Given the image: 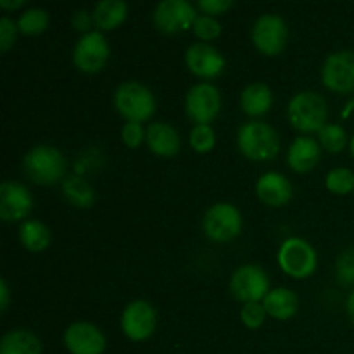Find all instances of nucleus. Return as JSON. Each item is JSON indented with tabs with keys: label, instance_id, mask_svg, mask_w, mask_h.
I'll return each mask as SVG.
<instances>
[{
	"label": "nucleus",
	"instance_id": "f257e3e1",
	"mask_svg": "<svg viewBox=\"0 0 354 354\" xmlns=\"http://www.w3.org/2000/svg\"><path fill=\"white\" fill-rule=\"evenodd\" d=\"M237 145L242 156L251 161H272L280 152V138L275 128L265 121H248L237 131Z\"/></svg>",
	"mask_w": 354,
	"mask_h": 354
},
{
	"label": "nucleus",
	"instance_id": "f03ea898",
	"mask_svg": "<svg viewBox=\"0 0 354 354\" xmlns=\"http://www.w3.org/2000/svg\"><path fill=\"white\" fill-rule=\"evenodd\" d=\"M114 106L127 123H144L156 113V97L144 83L130 82L121 83L114 92Z\"/></svg>",
	"mask_w": 354,
	"mask_h": 354
},
{
	"label": "nucleus",
	"instance_id": "7ed1b4c3",
	"mask_svg": "<svg viewBox=\"0 0 354 354\" xmlns=\"http://www.w3.org/2000/svg\"><path fill=\"white\" fill-rule=\"evenodd\" d=\"M23 169L31 182L54 185L66 178V158L52 145H37L24 156Z\"/></svg>",
	"mask_w": 354,
	"mask_h": 354
},
{
	"label": "nucleus",
	"instance_id": "20e7f679",
	"mask_svg": "<svg viewBox=\"0 0 354 354\" xmlns=\"http://www.w3.org/2000/svg\"><path fill=\"white\" fill-rule=\"evenodd\" d=\"M327 102L324 97L311 90L296 93L287 106V118L296 130L304 133L320 131L327 124Z\"/></svg>",
	"mask_w": 354,
	"mask_h": 354
},
{
	"label": "nucleus",
	"instance_id": "39448f33",
	"mask_svg": "<svg viewBox=\"0 0 354 354\" xmlns=\"http://www.w3.org/2000/svg\"><path fill=\"white\" fill-rule=\"evenodd\" d=\"M279 265L286 275L296 280L308 279L317 272L318 256L310 242L299 237H289L279 249Z\"/></svg>",
	"mask_w": 354,
	"mask_h": 354
},
{
	"label": "nucleus",
	"instance_id": "423d86ee",
	"mask_svg": "<svg viewBox=\"0 0 354 354\" xmlns=\"http://www.w3.org/2000/svg\"><path fill=\"white\" fill-rule=\"evenodd\" d=\"M203 230L214 242H230L241 235L242 214L234 204L216 203L204 213Z\"/></svg>",
	"mask_w": 354,
	"mask_h": 354
},
{
	"label": "nucleus",
	"instance_id": "0eeeda50",
	"mask_svg": "<svg viewBox=\"0 0 354 354\" xmlns=\"http://www.w3.org/2000/svg\"><path fill=\"white\" fill-rule=\"evenodd\" d=\"M270 279L256 265H242L230 279V294L241 303H261L270 292Z\"/></svg>",
	"mask_w": 354,
	"mask_h": 354
},
{
	"label": "nucleus",
	"instance_id": "6e6552de",
	"mask_svg": "<svg viewBox=\"0 0 354 354\" xmlns=\"http://www.w3.org/2000/svg\"><path fill=\"white\" fill-rule=\"evenodd\" d=\"M111 55L107 38L100 31H90L82 35L73 50V62L76 68L86 75H95L102 71Z\"/></svg>",
	"mask_w": 354,
	"mask_h": 354
},
{
	"label": "nucleus",
	"instance_id": "1a4fd4ad",
	"mask_svg": "<svg viewBox=\"0 0 354 354\" xmlns=\"http://www.w3.org/2000/svg\"><path fill=\"white\" fill-rule=\"evenodd\" d=\"M289 28L277 14H263L252 26V44L263 55L275 57L286 48Z\"/></svg>",
	"mask_w": 354,
	"mask_h": 354
},
{
	"label": "nucleus",
	"instance_id": "9d476101",
	"mask_svg": "<svg viewBox=\"0 0 354 354\" xmlns=\"http://www.w3.org/2000/svg\"><path fill=\"white\" fill-rule=\"evenodd\" d=\"M187 116L196 124H209L221 111V93L211 83H197L187 92Z\"/></svg>",
	"mask_w": 354,
	"mask_h": 354
},
{
	"label": "nucleus",
	"instance_id": "9b49d317",
	"mask_svg": "<svg viewBox=\"0 0 354 354\" xmlns=\"http://www.w3.org/2000/svg\"><path fill=\"white\" fill-rule=\"evenodd\" d=\"M196 17V9L187 0H162L156 6L154 14H152L154 26L165 35H175L190 30Z\"/></svg>",
	"mask_w": 354,
	"mask_h": 354
},
{
	"label": "nucleus",
	"instance_id": "f8f14e48",
	"mask_svg": "<svg viewBox=\"0 0 354 354\" xmlns=\"http://www.w3.org/2000/svg\"><path fill=\"white\" fill-rule=\"evenodd\" d=\"M158 315L151 303L144 299L131 301L121 315V330L130 341L142 342L156 330Z\"/></svg>",
	"mask_w": 354,
	"mask_h": 354
},
{
	"label": "nucleus",
	"instance_id": "ddd939ff",
	"mask_svg": "<svg viewBox=\"0 0 354 354\" xmlns=\"http://www.w3.org/2000/svg\"><path fill=\"white\" fill-rule=\"evenodd\" d=\"M322 83L328 90L348 93L354 90V52L339 50L328 55L322 66Z\"/></svg>",
	"mask_w": 354,
	"mask_h": 354
},
{
	"label": "nucleus",
	"instance_id": "4468645a",
	"mask_svg": "<svg viewBox=\"0 0 354 354\" xmlns=\"http://www.w3.org/2000/svg\"><path fill=\"white\" fill-rule=\"evenodd\" d=\"M31 207L33 197L26 187L10 180H6L0 185V218L3 221H26Z\"/></svg>",
	"mask_w": 354,
	"mask_h": 354
},
{
	"label": "nucleus",
	"instance_id": "2eb2a0df",
	"mask_svg": "<svg viewBox=\"0 0 354 354\" xmlns=\"http://www.w3.org/2000/svg\"><path fill=\"white\" fill-rule=\"evenodd\" d=\"M185 62L192 75L204 80L216 78L225 69V57L221 52L204 41H197L187 48Z\"/></svg>",
	"mask_w": 354,
	"mask_h": 354
},
{
	"label": "nucleus",
	"instance_id": "dca6fc26",
	"mask_svg": "<svg viewBox=\"0 0 354 354\" xmlns=\"http://www.w3.org/2000/svg\"><path fill=\"white\" fill-rule=\"evenodd\" d=\"M64 346L71 354H102L106 349V337L93 324L76 322L66 328Z\"/></svg>",
	"mask_w": 354,
	"mask_h": 354
},
{
	"label": "nucleus",
	"instance_id": "f3484780",
	"mask_svg": "<svg viewBox=\"0 0 354 354\" xmlns=\"http://www.w3.org/2000/svg\"><path fill=\"white\" fill-rule=\"evenodd\" d=\"M256 196L270 207L286 206L292 199V185L282 173L268 171L259 176L256 183Z\"/></svg>",
	"mask_w": 354,
	"mask_h": 354
},
{
	"label": "nucleus",
	"instance_id": "a211bd4d",
	"mask_svg": "<svg viewBox=\"0 0 354 354\" xmlns=\"http://www.w3.org/2000/svg\"><path fill=\"white\" fill-rule=\"evenodd\" d=\"M145 142L152 154L159 158H173L182 147V138L176 128L162 121H154L149 124L145 130Z\"/></svg>",
	"mask_w": 354,
	"mask_h": 354
},
{
	"label": "nucleus",
	"instance_id": "6ab92c4d",
	"mask_svg": "<svg viewBox=\"0 0 354 354\" xmlns=\"http://www.w3.org/2000/svg\"><path fill=\"white\" fill-rule=\"evenodd\" d=\"M322 145L311 137H297L287 151V165L296 173H308L320 162Z\"/></svg>",
	"mask_w": 354,
	"mask_h": 354
},
{
	"label": "nucleus",
	"instance_id": "aec40b11",
	"mask_svg": "<svg viewBox=\"0 0 354 354\" xmlns=\"http://www.w3.org/2000/svg\"><path fill=\"white\" fill-rule=\"evenodd\" d=\"M263 306H265L268 317L286 322L290 320L297 313L299 299H297L296 292H292L287 287H277V289H272L266 294V297L263 299Z\"/></svg>",
	"mask_w": 354,
	"mask_h": 354
},
{
	"label": "nucleus",
	"instance_id": "412c9836",
	"mask_svg": "<svg viewBox=\"0 0 354 354\" xmlns=\"http://www.w3.org/2000/svg\"><path fill=\"white\" fill-rule=\"evenodd\" d=\"M273 106V93L268 85L258 82L245 86L241 93V107L248 116H265Z\"/></svg>",
	"mask_w": 354,
	"mask_h": 354
},
{
	"label": "nucleus",
	"instance_id": "4be33fe9",
	"mask_svg": "<svg viewBox=\"0 0 354 354\" xmlns=\"http://www.w3.org/2000/svg\"><path fill=\"white\" fill-rule=\"evenodd\" d=\"M93 26L100 31L116 30L127 21L128 6L121 0H102L92 10Z\"/></svg>",
	"mask_w": 354,
	"mask_h": 354
},
{
	"label": "nucleus",
	"instance_id": "5701e85b",
	"mask_svg": "<svg viewBox=\"0 0 354 354\" xmlns=\"http://www.w3.org/2000/svg\"><path fill=\"white\" fill-rule=\"evenodd\" d=\"M41 341L30 330L16 328L7 332L0 341V354H41Z\"/></svg>",
	"mask_w": 354,
	"mask_h": 354
},
{
	"label": "nucleus",
	"instance_id": "b1692460",
	"mask_svg": "<svg viewBox=\"0 0 354 354\" xmlns=\"http://www.w3.org/2000/svg\"><path fill=\"white\" fill-rule=\"evenodd\" d=\"M62 196L69 204L80 209H88L97 201L95 190L80 175H69L62 180Z\"/></svg>",
	"mask_w": 354,
	"mask_h": 354
},
{
	"label": "nucleus",
	"instance_id": "393cba45",
	"mask_svg": "<svg viewBox=\"0 0 354 354\" xmlns=\"http://www.w3.org/2000/svg\"><path fill=\"white\" fill-rule=\"evenodd\" d=\"M19 241L30 252H44L50 245V230L38 220H26L19 227Z\"/></svg>",
	"mask_w": 354,
	"mask_h": 354
},
{
	"label": "nucleus",
	"instance_id": "a878e982",
	"mask_svg": "<svg viewBox=\"0 0 354 354\" xmlns=\"http://www.w3.org/2000/svg\"><path fill=\"white\" fill-rule=\"evenodd\" d=\"M349 142L351 140L348 137V131L337 123H327L318 131V144L322 145V149L330 152V154L342 152Z\"/></svg>",
	"mask_w": 354,
	"mask_h": 354
},
{
	"label": "nucleus",
	"instance_id": "bb28decb",
	"mask_svg": "<svg viewBox=\"0 0 354 354\" xmlns=\"http://www.w3.org/2000/svg\"><path fill=\"white\" fill-rule=\"evenodd\" d=\"M48 21L50 17H48L47 10L40 9V7H30L19 16L17 28H19V33L26 35V37H35L47 30Z\"/></svg>",
	"mask_w": 354,
	"mask_h": 354
},
{
	"label": "nucleus",
	"instance_id": "cd10ccee",
	"mask_svg": "<svg viewBox=\"0 0 354 354\" xmlns=\"http://www.w3.org/2000/svg\"><path fill=\"white\" fill-rule=\"evenodd\" d=\"M325 187L332 194L346 196L354 192V173L348 168H335L327 173L325 176Z\"/></svg>",
	"mask_w": 354,
	"mask_h": 354
},
{
	"label": "nucleus",
	"instance_id": "c85d7f7f",
	"mask_svg": "<svg viewBox=\"0 0 354 354\" xmlns=\"http://www.w3.org/2000/svg\"><path fill=\"white\" fill-rule=\"evenodd\" d=\"M189 144L197 154H207L216 145V133L211 128V124H196L190 130Z\"/></svg>",
	"mask_w": 354,
	"mask_h": 354
},
{
	"label": "nucleus",
	"instance_id": "c756f323",
	"mask_svg": "<svg viewBox=\"0 0 354 354\" xmlns=\"http://www.w3.org/2000/svg\"><path fill=\"white\" fill-rule=\"evenodd\" d=\"M194 35H196L199 40H203L204 44L211 40H216L218 37L223 31V26H221L220 21L216 17L206 16V14H197L196 21H194Z\"/></svg>",
	"mask_w": 354,
	"mask_h": 354
},
{
	"label": "nucleus",
	"instance_id": "7c9ffc66",
	"mask_svg": "<svg viewBox=\"0 0 354 354\" xmlns=\"http://www.w3.org/2000/svg\"><path fill=\"white\" fill-rule=\"evenodd\" d=\"M266 317H268V313H266L263 303H248L241 310L242 324L248 328H251V330H256V328L261 327L265 324Z\"/></svg>",
	"mask_w": 354,
	"mask_h": 354
},
{
	"label": "nucleus",
	"instance_id": "2f4dec72",
	"mask_svg": "<svg viewBox=\"0 0 354 354\" xmlns=\"http://www.w3.org/2000/svg\"><path fill=\"white\" fill-rule=\"evenodd\" d=\"M335 272L342 286H354V249H348L339 256Z\"/></svg>",
	"mask_w": 354,
	"mask_h": 354
},
{
	"label": "nucleus",
	"instance_id": "473e14b6",
	"mask_svg": "<svg viewBox=\"0 0 354 354\" xmlns=\"http://www.w3.org/2000/svg\"><path fill=\"white\" fill-rule=\"evenodd\" d=\"M121 140L127 147L137 149L145 142V130L140 123H127L121 128Z\"/></svg>",
	"mask_w": 354,
	"mask_h": 354
},
{
	"label": "nucleus",
	"instance_id": "72a5a7b5",
	"mask_svg": "<svg viewBox=\"0 0 354 354\" xmlns=\"http://www.w3.org/2000/svg\"><path fill=\"white\" fill-rule=\"evenodd\" d=\"M17 33H19L17 23H14L10 17L3 16L2 19H0V50H9V48L16 44Z\"/></svg>",
	"mask_w": 354,
	"mask_h": 354
},
{
	"label": "nucleus",
	"instance_id": "f704fd0d",
	"mask_svg": "<svg viewBox=\"0 0 354 354\" xmlns=\"http://www.w3.org/2000/svg\"><path fill=\"white\" fill-rule=\"evenodd\" d=\"M232 7H234L232 0H201V2H197V9L211 17L223 16Z\"/></svg>",
	"mask_w": 354,
	"mask_h": 354
},
{
	"label": "nucleus",
	"instance_id": "c9c22d12",
	"mask_svg": "<svg viewBox=\"0 0 354 354\" xmlns=\"http://www.w3.org/2000/svg\"><path fill=\"white\" fill-rule=\"evenodd\" d=\"M71 24L76 31H82L83 35L90 33V31H92L90 28L93 26L92 12H88V10L85 9H78L75 14H73Z\"/></svg>",
	"mask_w": 354,
	"mask_h": 354
},
{
	"label": "nucleus",
	"instance_id": "e433bc0d",
	"mask_svg": "<svg viewBox=\"0 0 354 354\" xmlns=\"http://www.w3.org/2000/svg\"><path fill=\"white\" fill-rule=\"evenodd\" d=\"M10 303V292H9V287H7L6 279H0V311L6 313L7 308H9Z\"/></svg>",
	"mask_w": 354,
	"mask_h": 354
},
{
	"label": "nucleus",
	"instance_id": "4c0bfd02",
	"mask_svg": "<svg viewBox=\"0 0 354 354\" xmlns=\"http://www.w3.org/2000/svg\"><path fill=\"white\" fill-rule=\"evenodd\" d=\"M24 6H26L24 0H0V7H2L3 10H16Z\"/></svg>",
	"mask_w": 354,
	"mask_h": 354
},
{
	"label": "nucleus",
	"instance_id": "58836bf2",
	"mask_svg": "<svg viewBox=\"0 0 354 354\" xmlns=\"http://www.w3.org/2000/svg\"><path fill=\"white\" fill-rule=\"evenodd\" d=\"M346 310H348L349 318H351V322H353V325H354V290H353L351 294H349L348 304H346Z\"/></svg>",
	"mask_w": 354,
	"mask_h": 354
},
{
	"label": "nucleus",
	"instance_id": "ea45409f",
	"mask_svg": "<svg viewBox=\"0 0 354 354\" xmlns=\"http://www.w3.org/2000/svg\"><path fill=\"white\" fill-rule=\"evenodd\" d=\"M349 151H351V156L354 158V135H353L351 142H349Z\"/></svg>",
	"mask_w": 354,
	"mask_h": 354
}]
</instances>
